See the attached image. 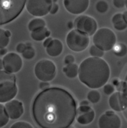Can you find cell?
<instances>
[{
	"instance_id": "6da1fadb",
	"label": "cell",
	"mask_w": 127,
	"mask_h": 128,
	"mask_svg": "<svg viewBox=\"0 0 127 128\" xmlns=\"http://www.w3.org/2000/svg\"><path fill=\"white\" fill-rule=\"evenodd\" d=\"M32 114L34 120L40 128H69L76 116V102L66 89L48 87L35 97Z\"/></svg>"
},
{
	"instance_id": "7a4b0ae2",
	"label": "cell",
	"mask_w": 127,
	"mask_h": 128,
	"mask_svg": "<svg viewBox=\"0 0 127 128\" xmlns=\"http://www.w3.org/2000/svg\"><path fill=\"white\" fill-rule=\"evenodd\" d=\"M110 75L109 64L102 58H87L79 66V80L90 89H97L103 87L108 82Z\"/></svg>"
},
{
	"instance_id": "3957f363",
	"label": "cell",
	"mask_w": 127,
	"mask_h": 128,
	"mask_svg": "<svg viewBox=\"0 0 127 128\" xmlns=\"http://www.w3.org/2000/svg\"><path fill=\"white\" fill-rule=\"evenodd\" d=\"M26 0H0V25L15 19L22 12Z\"/></svg>"
},
{
	"instance_id": "277c9868",
	"label": "cell",
	"mask_w": 127,
	"mask_h": 128,
	"mask_svg": "<svg viewBox=\"0 0 127 128\" xmlns=\"http://www.w3.org/2000/svg\"><path fill=\"white\" fill-rule=\"evenodd\" d=\"M18 92L16 77L13 73L0 70V103L13 100Z\"/></svg>"
},
{
	"instance_id": "5b68a950",
	"label": "cell",
	"mask_w": 127,
	"mask_h": 128,
	"mask_svg": "<svg viewBox=\"0 0 127 128\" xmlns=\"http://www.w3.org/2000/svg\"><path fill=\"white\" fill-rule=\"evenodd\" d=\"M94 45L103 51L113 49L116 44V36L115 32L108 28L97 30L93 37Z\"/></svg>"
},
{
	"instance_id": "8992f818",
	"label": "cell",
	"mask_w": 127,
	"mask_h": 128,
	"mask_svg": "<svg viewBox=\"0 0 127 128\" xmlns=\"http://www.w3.org/2000/svg\"><path fill=\"white\" fill-rule=\"evenodd\" d=\"M66 41L70 50L75 52H81L88 47L90 40L89 36L80 30L74 29L67 34Z\"/></svg>"
},
{
	"instance_id": "52a82bcc",
	"label": "cell",
	"mask_w": 127,
	"mask_h": 128,
	"mask_svg": "<svg viewBox=\"0 0 127 128\" xmlns=\"http://www.w3.org/2000/svg\"><path fill=\"white\" fill-rule=\"evenodd\" d=\"M34 74L40 81L50 82L57 74V67L54 62L49 59L39 60L34 66Z\"/></svg>"
},
{
	"instance_id": "ba28073f",
	"label": "cell",
	"mask_w": 127,
	"mask_h": 128,
	"mask_svg": "<svg viewBox=\"0 0 127 128\" xmlns=\"http://www.w3.org/2000/svg\"><path fill=\"white\" fill-rule=\"evenodd\" d=\"M52 0H26L27 10L34 17H41L50 13Z\"/></svg>"
},
{
	"instance_id": "9c48e42d",
	"label": "cell",
	"mask_w": 127,
	"mask_h": 128,
	"mask_svg": "<svg viewBox=\"0 0 127 128\" xmlns=\"http://www.w3.org/2000/svg\"><path fill=\"white\" fill-rule=\"evenodd\" d=\"M74 27L77 30L91 36L94 35L97 30V23L93 17L81 15L76 17L74 20Z\"/></svg>"
},
{
	"instance_id": "30bf717a",
	"label": "cell",
	"mask_w": 127,
	"mask_h": 128,
	"mask_svg": "<svg viewBox=\"0 0 127 128\" xmlns=\"http://www.w3.org/2000/svg\"><path fill=\"white\" fill-rule=\"evenodd\" d=\"M3 69L11 73L19 72L22 67L23 62L21 57L15 52L7 53L3 58Z\"/></svg>"
},
{
	"instance_id": "8fae6325",
	"label": "cell",
	"mask_w": 127,
	"mask_h": 128,
	"mask_svg": "<svg viewBox=\"0 0 127 128\" xmlns=\"http://www.w3.org/2000/svg\"><path fill=\"white\" fill-rule=\"evenodd\" d=\"M98 125L101 128H120L122 126V120L114 112L107 111L100 117Z\"/></svg>"
},
{
	"instance_id": "7c38bea8",
	"label": "cell",
	"mask_w": 127,
	"mask_h": 128,
	"mask_svg": "<svg viewBox=\"0 0 127 128\" xmlns=\"http://www.w3.org/2000/svg\"><path fill=\"white\" fill-rule=\"evenodd\" d=\"M63 3L68 12L73 15H80L88 9L90 0H64Z\"/></svg>"
},
{
	"instance_id": "4fadbf2b",
	"label": "cell",
	"mask_w": 127,
	"mask_h": 128,
	"mask_svg": "<svg viewBox=\"0 0 127 128\" xmlns=\"http://www.w3.org/2000/svg\"><path fill=\"white\" fill-rule=\"evenodd\" d=\"M109 104L114 111H123L127 108V97L122 92H114L109 97Z\"/></svg>"
},
{
	"instance_id": "5bb4252c",
	"label": "cell",
	"mask_w": 127,
	"mask_h": 128,
	"mask_svg": "<svg viewBox=\"0 0 127 128\" xmlns=\"http://www.w3.org/2000/svg\"><path fill=\"white\" fill-rule=\"evenodd\" d=\"M4 106L9 117L12 120L18 119L24 114L23 103L17 100H11L6 102Z\"/></svg>"
},
{
	"instance_id": "9a60e30c",
	"label": "cell",
	"mask_w": 127,
	"mask_h": 128,
	"mask_svg": "<svg viewBox=\"0 0 127 128\" xmlns=\"http://www.w3.org/2000/svg\"><path fill=\"white\" fill-rule=\"evenodd\" d=\"M63 51V44L58 39H52L51 42L46 47V52L51 57H57Z\"/></svg>"
},
{
	"instance_id": "2e32d148",
	"label": "cell",
	"mask_w": 127,
	"mask_h": 128,
	"mask_svg": "<svg viewBox=\"0 0 127 128\" xmlns=\"http://www.w3.org/2000/svg\"><path fill=\"white\" fill-rule=\"evenodd\" d=\"M50 35V31L46 27L38 29L34 31H31V36L34 40L37 42H41L45 40L46 38Z\"/></svg>"
},
{
	"instance_id": "e0dca14e",
	"label": "cell",
	"mask_w": 127,
	"mask_h": 128,
	"mask_svg": "<svg viewBox=\"0 0 127 128\" xmlns=\"http://www.w3.org/2000/svg\"><path fill=\"white\" fill-rule=\"evenodd\" d=\"M95 117V112L93 109H92L87 112L79 113L78 117H77V121L81 125H88L93 122Z\"/></svg>"
},
{
	"instance_id": "ac0fdd59",
	"label": "cell",
	"mask_w": 127,
	"mask_h": 128,
	"mask_svg": "<svg viewBox=\"0 0 127 128\" xmlns=\"http://www.w3.org/2000/svg\"><path fill=\"white\" fill-rule=\"evenodd\" d=\"M114 28L118 31H123L127 28V23L125 21L123 14L117 13L114 15L111 19Z\"/></svg>"
},
{
	"instance_id": "d6986e66",
	"label": "cell",
	"mask_w": 127,
	"mask_h": 128,
	"mask_svg": "<svg viewBox=\"0 0 127 128\" xmlns=\"http://www.w3.org/2000/svg\"><path fill=\"white\" fill-rule=\"evenodd\" d=\"M78 69L79 67L76 64H69L63 68V72L69 78H75L78 75Z\"/></svg>"
},
{
	"instance_id": "ffe728a7",
	"label": "cell",
	"mask_w": 127,
	"mask_h": 128,
	"mask_svg": "<svg viewBox=\"0 0 127 128\" xmlns=\"http://www.w3.org/2000/svg\"><path fill=\"white\" fill-rule=\"evenodd\" d=\"M45 26H46V22L45 21V20L41 18H33L28 24V29L30 31H34Z\"/></svg>"
},
{
	"instance_id": "44dd1931",
	"label": "cell",
	"mask_w": 127,
	"mask_h": 128,
	"mask_svg": "<svg viewBox=\"0 0 127 128\" xmlns=\"http://www.w3.org/2000/svg\"><path fill=\"white\" fill-rule=\"evenodd\" d=\"M8 115L6 111L5 106L0 103V128L5 126L9 122Z\"/></svg>"
},
{
	"instance_id": "7402d4cb",
	"label": "cell",
	"mask_w": 127,
	"mask_h": 128,
	"mask_svg": "<svg viewBox=\"0 0 127 128\" xmlns=\"http://www.w3.org/2000/svg\"><path fill=\"white\" fill-rule=\"evenodd\" d=\"M114 53L118 57L125 56L127 54V46L123 43L116 44L113 47Z\"/></svg>"
},
{
	"instance_id": "603a6c76",
	"label": "cell",
	"mask_w": 127,
	"mask_h": 128,
	"mask_svg": "<svg viewBox=\"0 0 127 128\" xmlns=\"http://www.w3.org/2000/svg\"><path fill=\"white\" fill-rule=\"evenodd\" d=\"M101 98V96L100 92L98 90H90V91L88 92V93L87 94V99L90 102H91L92 103H97L100 102Z\"/></svg>"
},
{
	"instance_id": "cb8c5ba5",
	"label": "cell",
	"mask_w": 127,
	"mask_h": 128,
	"mask_svg": "<svg viewBox=\"0 0 127 128\" xmlns=\"http://www.w3.org/2000/svg\"><path fill=\"white\" fill-rule=\"evenodd\" d=\"M10 42V37L7 35L6 30L0 28V49L6 48Z\"/></svg>"
},
{
	"instance_id": "d4e9b609",
	"label": "cell",
	"mask_w": 127,
	"mask_h": 128,
	"mask_svg": "<svg viewBox=\"0 0 127 128\" xmlns=\"http://www.w3.org/2000/svg\"><path fill=\"white\" fill-rule=\"evenodd\" d=\"M95 8L100 14H105L109 10V4L105 0H100L95 4Z\"/></svg>"
},
{
	"instance_id": "484cf974",
	"label": "cell",
	"mask_w": 127,
	"mask_h": 128,
	"mask_svg": "<svg viewBox=\"0 0 127 128\" xmlns=\"http://www.w3.org/2000/svg\"><path fill=\"white\" fill-rule=\"evenodd\" d=\"M22 57L25 59L30 60L34 58L35 54H36V51L34 48L32 47V46H26V48L25 50L22 53Z\"/></svg>"
},
{
	"instance_id": "4316f807",
	"label": "cell",
	"mask_w": 127,
	"mask_h": 128,
	"mask_svg": "<svg viewBox=\"0 0 127 128\" xmlns=\"http://www.w3.org/2000/svg\"><path fill=\"white\" fill-rule=\"evenodd\" d=\"M89 52L91 56L96 57V58H102L104 55V51L101 50L95 45H92L90 46Z\"/></svg>"
},
{
	"instance_id": "83f0119b",
	"label": "cell",
	"mask_w": 127,
	"mask_h": 128,
	"mask_svg": "<svg viewBox=\"0 0 127 128\" xmlns=\"http://www.w3.org/2000/svg\"><path fill=\"white\" fill-rule=\"evenodd\" d=\"M32 126L30 123L25 121H18L11 125V128H32Z\"/></svg>"
},
{
	"instance_id": "f1b7e54d",
	"label": "cell",
	"mask_w": 127,
	"mask_h": 128,
	"mask_svg": "<svg viewBox=\"0 0 127 128\" xmlns=\"http://www.w3.org/2000/svg\"><path fill=\"white\" fill-rule=\"evenodd\" d=\"M115 87L111 84H105L103 86V91L106 95H111L115 92Z\"/></svg>"
},
{
	"instance_id": "f546056e",
	"label": "cell",
	"mask_w": 127,
	"mask_h": 128,
	"mask_svg": "<svg viewBox=\"0 0 127 128\" xmlns=\"http://www.w3.org/2000/svg\"><path fill=\"white\" fill-rule=\"evenodd\" d=\"M126 0H113V5L117 8H123L125 6Z\"/></svg>"
},
{
	"instance_id": "4dcf8cb0",
	"label": "cell",
	"mask_w": 127,
	"mask_h": 128,
	"mask_svg": "<svg viewBox=\"0 0 127 128\" xmlns=\"http://www.w3.org/2000/svg\"><path fill=\"white\" fill-rule=\"evenodd\" d=\"M74 61H75V58L73 55H71V54H68L64 58V62L66 64L74 63Z\"/></svg>"
},
{
	"instance_id": "1f68e13d",
	"label": "cell",
	"mask_w": 127,
	"mask_h": 128,
	"mask_svg": "<svg viewBox=\"0 0 127 128\" xmlns=\"http://www.w3.org/2000/svg\"><path fill=\"white\" fill-rule=\"evenodd\" d=\"M26 48V44L24 43H19L16 46V50L18 53L22 54Z\"/></svg>"
},
{
	"instance_id": "d6a6232c",
	"label": "cell",
	"mask_w": 127,
	"mask_h": 128,
	"mask_svg": "<svg viewBox=\"0 0 127 128\" xmlns=\"http://www.w3.org/2000/svg\"><path fill=\"white\" fill-rule=\"evenodd\" d=\"M92 108L89 105H80V107L78 109V111L79 113H84L87 112L92 110Z\"/></svg>"
},
{
	"instance_id": "836d02e7",
	"label": "cell",
	"mask_w": 127,
	"mask_h": 128,
	"mask_svg": "<svg viewBox=\"0 0 127 128\" xmlns=\"http://www.w3.org/2000/svg\"><path fill=\"white\" fill-rule=\"evenodd\" d=\"M59 4H57L56 3H53V4H52V7H51L50 13L52 15H54L56 13H57V12L59 11Z\"/></svg>"
},
{
	"instance_id": "e575fe53",
	"label": "cell",
	"mask_w": 127,
	"mask_h": 128,
	"mask_svg": "<svg viewBox=\"0 0 127 128\" xmlns=\"http://www.w3.org/2000/svg\"><path fill=\"white\" fill-rule=\"evenodd\" d=\"M49 86H50V84L48 83V82H43V81H41L40 84H39V88L41 89H45L48 88Z\"/></svg>"
},
{
	"instance_id": "d590c367",
	"label": "cell",
	"mask_w": 127,
	"mask_h": 128,
	"mask_svg": "<svg viewBox=\"0 0 127 128\" xmlns=\"http://www.w3.org/2000/svg\"><path fill=\"white\" fill-rule=\"evenodd\" d=\"M52 38H50V37H48V38H46V39L45 40V41L43 42V46H45V48H46V46L49 45V44L51 42V41H52Z\"/></svg>"
},
{
	"instance_id": "8d00e7d4",
	"label": "cell",
	"mask_w": 127,
	"mask_h": 128,
	"mask_svg": "<svg viewBox=\"0 0 127 128\" xmlns=\"http://www.w3.org/2000/svg\"><path fill=\"white\" fill-rule=\"evenodd\" d=\"M7 54V49L3 48L0 49V56H5Z\"/></svg>"
},
{
	"instance_id": "74e56055",
	"label": "cell",
	"mask_w": 127,
	"mask_h": 128,
	"mask_svg": "<svg viewBox=\"0 0 127 128\" xmlns=\"http://www.w3.org/2000/svg\"><path fill=\"white\" fill-rule=\"evenodd\" d=\"M67 26L69 30H73V27H74V24L72 21H69L67 24Z\"/></svg>"
},
{
	"instance_id": "f35d334b",
	"label": "cell",
	"mask_w": 127,
	"mask_h": 128,
	"mask_svg": "<svg viewBox=\"0 0 127 128\" xmlns=\"http://www.w3.org/2000/svg\"><path fill=\"white\" fill-rule=\"evenodd\" d=\"M123 17L125 20V21L127 23V11H125L124 12H123Z\"/></svg>"
},
{
	"instance_id": "ab89813d",
	"label": "cell",
	"mask_w": 127,
	"mask_h": 128,
	"mask_svg": "<svg viewBox=\"0 0 127 128\" xmlns=\"http://www.w3.org/2000/svg\"><path fill=\"white\" fill-rule=\"evenodd\" d=\"M88 104H89V103H88V101L84 100V101H82V102L80 103V105H88Z\"/></svg>"
},
{
	"instance_id": "60d3db41",
	"label": "cell",
	"mask_w": 127,
	"mask_h": 128,
	"mask_svg": "<svg viewBox=\"0 0 127 128\" xmlns=\"http://www.w3.org/2000/svg\"><path fill=\"white\" fill-rule=\"evenodd\" d=\"M113 84L115 86H118L119 85V82L117 79H115L114 80H113Z\"/></svg>"
},
{
	"instance_id": "b9f144b4",
	"label": "cell",
	"mask_w": 127,
	"mask_h": 128,
	"mask_svg": "<svg viewBox=\"0 0 127 128\" xmlns=\"http://www.w3.org/2000/svg\"><path fill=\"white\" fill-rule=\"evenodd\" d=\"M3 69V59H0V70Z\"/></svg>"
},
{
	"instance_id": "7bdbcfd3",
	"label": "cell",
	"mask_w": 127,
	"mask_h": 128,
	"mask_svg": "<svg viewBox=\"0 0 127 128\" xmlns=\"http://www.w3.org/2000/svg\"><path fill=\"white\" fill-rule=\"evenodd\" d=\"M123 92L125 94V96L127 97V87H125V89H123Z\"/></svg>"
},
{
	"instance_id": "ee69618b",
	"label": "cell",
	"mask_w": 127,
	"mask_h": 128,
	"mask_svg": "<svg viewBox=\"0 0 127 128\" xmlns=\"http://www.w3.org/2000/svg\"><path fill=\"white\" fill-rule=\"evenodd\" d=\"M6 32L7 35L9 37L11 36V32H10V31H8V30H6Z\"/></svg>"
},
{
	"instance_id": "f6af8a7d",
	"label": "cell",
	"mask_w": 127,
	"mask_h": 128,
	"mask_svg": "<svg viewBox=\"0 0 127 128\" xmlns=\"http://www.w3.org/2000/svg\"><path fill=\"white\" fill-rule=\"evenodd\" d=\"M53 3H57L58 2V0H52Z\"/></svg>"
},
{
	"instance_id": "bcb514c9",
	"label": "cell",
	"mask_w": 127,
	"mask_h": 128,
	"mask_svg": "<svg viewBox=\"0 0 127 128\" xmlns=\"http://www.w3.org/2000/svg\"><path fill=\"white\" fill-rule=\"evenodd\" d=\"M125 6H126V8H127V0H126L125 1Z\"/></svg>"
}]
</instances>
